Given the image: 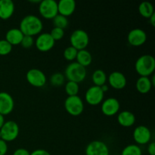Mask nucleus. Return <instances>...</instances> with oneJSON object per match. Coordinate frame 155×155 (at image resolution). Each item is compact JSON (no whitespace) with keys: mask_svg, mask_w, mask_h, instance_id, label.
<instances>
[{"mask_svg":"<svg viewBox=\"0 0 155 155\" xmlns=\"http://www.w3.org/2000/svg\"><path fill=\"white\" fill-rule=\"evenodd\" d=\"M19 29L24 36L33 37L34 36L40 34L43 29V24L39 17L33 15H29L21 20Z\"/></svg>","mask_w":155,"mask_h":155,"instance_id":"nucleus-1","label":"nucleus"},{"mask_svg":"<svg viewBox=\"0 0 155 155\" xmlns=\"http://www.w3.org/2000/svg\"><path fill=\"white\" fill-rule=\"evenodd\" d=\"M135 69L140 77H149L155 71V59L151 54L140 56L135 64Z\"/></svg>","mask_w":155,"mask_h":155,"instance_id":"nucleus-2","label":"nucleus"},{"mask_svg":"<svg viewBox=\"0 0 155 155\" xmlns=\"http://www.w3.org/2000/svg\"><path fill=\"white\" fill-rule=\"evenodd\" d=\"M64 75L68 81L75 82L79 84L86 79V69L77 62H71L67 66Z\"/></svg>","mask_w":155,"mask_h":155,"instance_id":"nucleus-3","label":"nucleus"},{"mask_svg":"<svg viewBox=\"0 0 155 155\" xmlns=\"http://www.w3.org/2000/svg\"><path fill=\"white\" fill-rule=\"evenodd\" d=\"M64 108L71 116H80L84 110V103L78 95L68 96L64 101Z\"/></svg>","mask_w":155,"mask_h":155,"instance_id":"nucleus-4","label":"nucleus"},{"mask_svg":"<svg viewBox=\"0 0 155 155\" xmlns=\"http://www.w3.org/2000/svg\"><path fill=\"white\" fill-rule=\"evenodd\" d=\"M19 133V126L13 120L5 121L2 127L0 129L1 139L6 142L15 141L18 137Z\"/></svg>","mask_w":155,"mask_h":155,"instance_id":"nucleus-5","label":"nucleus"},{"mask_svg":"<svg viewBox=\"0 0 155 155\" xmlns=\"http://www.w3.org/2000/svg\"><path fill=\"white\" fill-rule=\"evenodd\" d=\"M71 46L80 51V50L86 49L89 43V36L87 32L85 30L78 29L71 33L70 37Z\"/></svg>","mask_w":155,"mask_h":155,"instance_id":"nucleus-6","label":"nucleus"},{"mask_svg":"<svg viewBox=\"0 0 155 155\" xmlns=\"http://www.w3.org/2000/svg\"><path fill=\"white\" fill-rule=\"evenodd\" d=\"M39 12L41 16L47 20H52L57 15L58 2L54 0H42L39 5Z\"/></svg>","mask_w":155,"mask_h":155,"instance_id":"nucleus-7","label":"nucleus"},{"mask_svg":"<svg viewBox=\"0 0 155 155\" xmlns=\"http://www.w3.org/2000/svg\"><path fill=\"white\" fill-rule=\"evenodd\" d=\"M27 81L34 87L40 88L45 85L47 78L43 71L37 68H32L29 70L26 74Z\"/></svg>","mask_w":155,"mask_h":155,"instance_id":"nucleus-8","label":"nucleus"},{"mask_svg":"<svg viewBox=\"0 0 155 155\" xmlns=\"http://www.w3.org/2000/svg\"><path fill=\"white\" fill-rule=\"evenodd\" d=\"M104 93L101 87L96 86L89 87L85 93V100L92 106H97L101 104L104 100Z\"/></svg>","mask_w":155,"mask_h":155,"instance_id":"nucleus-9","label":"nucleus"},{"mask_svg":"<svg viewBox=\"0 0 155 155\" xmlns=\"http://www.w3.org/2000/svg\"><path fill=\"white\" fill-rule=\"evenodd\" d=\"M34 43L39 51L46 52L52 49L55 44V41L52 39L49 33H42L38 35Z\"/></svg>","mask_w":155,"mask_h":155,"instance_id":"nucleus-10","label":"nucleus"},{"mask_svg":"<svg viewBox=\"0 0 155 155\" xmlns=\"http://www.w3.org/2000/svg\"><path fill=\"white\" fill-rule=\"evenodd\" d=\"M133 136L136 145H146L151 140V132L146 126H138L133 131Z\"/></svg>","mask_w":155,"mask_h":155,"instance_id":"nucleus-11","label":"nucleus"},{"mask_svg":"<svg viewBox=\"0 0 155 155\" xmlns=\"http://www.w3.org/2000/svg\"><path fill=\"white\" fill-rule=\"evenodd\" d=\"M86 155H110L107 144L102 141L95 140L88 144L85 150Z\"/></svg>","mask_w":155,"mask_h":155,"instance_id":"nucleus-12","label":"nucleus"},{"mask_svg":"<svg viewBox=\"0 0 155 155\" xmlns=\"http://www.w3.org/2000/svg\"><path fill=\"white\" fill-rule=\"evenodd\" d=\"M120 108V101L117 98L110 97L101 102V110L103 114L107 117H112L116 115Z\"/></svg>","mask_w":155,"mask_h":155,"instance_id":"nucleus-13","label":"nucleus"},{"mask_svg":"<svg viewBox=\"0 0 155 155\" xmlns=\"http://www.w3.org/2000/svg\"><path fill=\"white\" fill-rule=\"evenodd\" d=\"M147 40V34L142 29L135 28L132 30L127 36L129 44L133 46L139 47L144 45Z\"/></svg>","mask_w":155,"mask_h":155,"instance_id":"nucleus-14","label":"nucleus"},{"mask_svg":"<svg viewBox=\"0 0 155 155\" xmlns=\"http://www.w3.org/2000/svg\"><path fill=\"white\" fill-rule=\"evenodd\" d=\"M15 107V101L12 95L6 92H0V114L8 115Z\"/></svg>","mask_w":155,"mask_h":155,"instance_id":"nucleus-15","label":"nucleus"},{"mask_svg":"<svg viewBox=\"0 0 155 155\" xmlns=\"http://www.w3.org/2000/svg\"><path fill=\"white\" fill-rule=\"evenodd\" d=\"M108 84L114 89H123L127 86V77L120 71H114L110 73L107 77Z\"/></svg>","mask_w":155,"mask_h":155,"instance_id":"nucleus-16","label":"nucleus"},{"mask_svg":"<svg viewBox=\"0 0 155 155\" xmlns=\"http://www.w3.org/2000/svg\"><path fill=\"white\" fill-rule=\"evenodd\" d=\"M76 2L74 0H60L58 2V11L61 15L68 18L74 14L76 10Z\"/></svg>","mask_w":155,"mask_h":155,"instance_id":"nucleus-17","label":"nucleus"},{"mask_svg":"<svg viewBox=\"0 0 155 155\" xmlns=\"http://www.w3.org/2000/svg\"><path fill=\"white\" fill-rule=\"evenodd\" d=\"M15 6L12 0H0V18L8 20L13 15Z\"/></svg>","mask_w":155,"mask_h":155,"instance_id":"nucleus-18","label":"nucleus"},{"mask_svg":"<svg viewBox=\"0 0 155 155\" xmlns=\"http://www.w3.org/2000/svg\"><path fill=\"white\" fill-rule=\"evenodd\" d=\"M117 122L124 127H133L136 123V116L129 110H124L118 114Z\"/></svg>","mask_w":155,"mask_h":155,"instance_id":"nucleus-19","label":"nucleus"},{"mask_svg":"<svg viewBox=\"0 0 155 155\" xmlns=\"http://www.w3.org/2000/svg\"><path fill=\"white\" fill-rule=\"evenodd\" d=\"M24 34L19 28H12L7 31L5 34V40L13 45H20L22 41Z\"/></svg>","mask_w":155,"mask_h":155,"instance_id":"nucleus-20","label":"nucleus"},{"mask_svg":"<svg viewBox=\"0 0 155 155\" xmlns=\"http://www.w3.org/2000/svg\"><path fill=\"white\" fill-rule=\"evenodd\" d=\"M136 87L139 93L147 94L151 91L153 86L149 77H140L136 81Z\"/></svg>","mask_w":155,"mask_h":155,"instance_id":"nucleus-21","label":"nucleus"},{"mask_svg":"<svg viewBox=\"0 0 155 155\" xmlns=\"http://www.w3.org/2000/svg\"><path fill=\"white\" fill-rule=\"evenodd\" d=\"M77 63L80 64L81 66L86 68L89 66L92 61V56L91 53L86 49L80 50L77 52V58H76Z\"/></svg>","mask_w":155,"mask_h":155,"instance_id":"nucleus-22","label":"nucleus"},{"mask_svg":"<svg viewBox=\"0 0 155 155\" xmlns=\"http://www.w3.org/2000/svg\"><path fill=\"white\" fill-rule=\"evenodd\" d=\"M92 80L94 83V86L101 87L103 85L106 84L107 80V74L104 71L101 69L96 70L93 72L92 75Z\"/></svg>","mask_w":155,"mask_h":155,"instance_id":"nucleus-23","label":"nucleus"},{"mask_svg":"<svg viewBox=\"0 0 155 155\" xmlns=\"http://www.w3.org/2000/svg\"><path fill=\"white\" fill-rule=\"evenodd\" d=\"M139 14L145 18H149L154 13L153 5L149 2H142L139 6Z\"/></svg>","mask_w":155,"mask_h":155,"instance_id":"nucleus-24","label":"nucleus"},{"mask_svg":"<svg viewBox=\"0 0 155 155\" xmlns=\"http://www.w3.org/2000/svg\"><path fill=\"white\" fill-rule=\"evenodd\" d=\"M120 155H142V151L139 145L130 144L122 150Z\"/></svg>","mask_w":155,"mask_h":155,"instance_id":"nucleus-25","label":"nucleus"},{"mask_svg":"<svg viewBox=\"0 0 155 155\" xmlns=\"http://www.w3.org/2000/svg\"><path fill=\"white\" fill-rule=\"evenodd\" d=\"M65 92L68 96H74L77 95L80 91V86L78 83L72 81H68L65 83Z\"/></svg>","mask_w":155,"mask_h":155,"instance_id":"nucleus-26","label":"nucleus"},{"mask_svg":"<svg viewBox=\"0 0 155 155\" xmlns=\"http://www.w3.org/2000/svg\"><path fill=\"white\" fill-rule=\"evenodd\" d=\"M52 22L53 24H54V27H58V28L63 29V30L67 28L68 24H69L68 18L63 16V15H59V14L53 18Z\"/></svg>","mask_w":155,"mask_h":155,"instance_id":"nucleus-27","label":"nucleus"},{"mask_svg":"<svg viewBox=\"0 0 155 155\" xmlns=\"http://www.w3.org/2000/svg\"><path fill=\"white\" fill-rule=\"evenodd\" d=\"M65 77L62 73L57 72L53 74L50 77V83L54 86H62L65 83Z\"/></svg>","mask_w":155,"mask_h":155,"instance_id":"nucleus-28","label":"nucleus"},{"mask_svg":"<svg viewBox=\"0 0 155 155\" xmlns=\"http://www.w3.org/2000/svg\"><path fill=\"white\" fill-rule=\"evenodd\" d=\"M77 52H78V51H77L76 48H74V47L71 46H71H68L67 47L64 49V58L68 61H73L75 60L76 58H77Z\"/></svg>","mask_w":155,"mask_h":155,"instance_id":"nucleus-29","label":"nucleus"},{"mask_svg":"<svg viewBox=\"0 0 155 155\" xmlns=\"http://www.w3.org/2000/svg\"><path fill=\"white\" fill-rule=\"evenodd\" d=\"M12 51V45L5 39H0V55L5 56L10 54Z\"/></svg>","mask_w":155,"mask_h":155,"instance_id":"nucleus-30","label":"nucleus"},{"mask_svg":"<svg viewBox=\"0 0 155 155\" xmlns=\"http://www.w3.org/2000/svg\"><path fill=\"white\" fill-rule=\"evenodd\" d=\"M49 34L51 35V36L54 41L61 40L64 36V30L58 28V27H54V28L51 29Z\"/></svg>","mask_w":155,"mask_h":155,"instance_id":"nucleus-31","label":"nucleus"},{"mask_svg":"<svg viewBox=\"0 0 155 155\" xmlns=\"http://www.w3.org/2000/svg\"><path fill=\"white\" fill-rule=\"evenodd\" d=\"M20 45L25 49H29L34 45V39L32 36H24Z\"/></svg>","mask_w":155,"mask_h":155,"instance_id":"nucleus-32","label":"nucleus"},{"mask_svg":"<svg viewBox=\"0 0 155 155\" xmlns=\"http://www.w3.org/2000/svg\"><path fill=\"white\" fill-rule=\"evenodd\" d=\"M8 145L7 142L0 139V155H5L8 152Z\"/></svg>","mask_w":155,"mask_h":155,"instance_id":"nucleus-33","label":"nucleus"},{"mask_svg":"<svg viewBox=\"0 0 155 155\" xmlns=\"http://www.w3.org/2000/svg\"><path fill=\"white\" fill-rule=\"evenodd\" d=\"M13 155H30V153L29 152L28 150L26 148H18L14 151Z\"/></svg>","mask_w":155,"mask_h":155,"instance_id":"nucleus-34","label":"nucleus"},{"mask_svg":"<svg viewBox=\"0 0 155 155\" xmlns=\"http://www.w3.org/2000/svg\"><path fill=\"white\" fill-rule=\"evenodd\" d=\"M30 155H51L48 151L45 149H36L30 153Z\"/></svg>","mask_w":155,"mask_h":155,"instance_id":"nucleus-35","label":"nucleus"},{"mask_svg":"<svg viewBox=\"0 0 155 155\" xmlns=\"http://www.w3.org/2000/svg\"><path fill=\"white\" fill-rule=\"evenodd\" d=\"M148 152L150 155H155V143L154 142H150L148 145Z\"/></svg>","mask_w":155,"mask_h":155,"instance_id":"nucleus-36","label":"nucleus"},{"mask_svg":"<svg viewBox=\"0 0 155 155\" xmlns=\"http://www.w3.org/2000/svg\"><path fill=\"white\" fill-rule=\"evenodd\" d=\"M148 19H149L150 24L152 25V27H155V12L149 18H148Z\"/></svg>","mask_w":155,"mask_h":155,"instance_id":"nucleus-37","label":"nucleus"},{"mask_svg":"<svg viewBox=\"0 0 155 155\" xmlns=\"http://www.w3.org/2000/svg\"><path fill=\"white\" fill-rule=\"evenodd\" d=\"M101 90H102V92H104V93H105V92H107V91H108L109 86H107V84H104V85H103V86H101Z\"/></svg>","mask_w":155,"mask_h":155,"instance_id":"nucleus-38","label":"nucleus"},{"mask_svg":"<svg viewBox=\"0 0 155 155\" xmlns=\"http://www.w3.org/2000/svg\"><path fill=\"white\" fill-rule=\"evenodd\" d=\"M5 122V117L3 116V115L0 114V129H1L2 127V126L4 125Z\"/></svg>","mask_w":155,"mask_h":155,"instance_id":"nucleus-39","label":"nucleus"},{"mask_svg":"<svg viewBox=\"0 0 155 155\" xmlns=\"http://www.w3.org/2000/svg\"><path fill=\"white\" fill-rule=\"evenodd\" d=\"M151 80V84H152L153 86H154L155 85V76L154 74H152V77H151V79H150Z\"/></svg>","mask_w":155,"mask_h":155,"instance_id":"nucleus-40","label":"nucleus"},{"mask_svg":"<svg viewBox=\"0 0 155 155\" xmlns=\"http://www.w3.org/2000/svg\"><path fill=\"white\" fill-rule=\"evenodd\" d=\"M0 139H1V133H0Z\"/></svg>","mask_w":155,"mask_h":155,"instance_id":"nucleus-41","label":"nucleus"},{"mask_svg":"<svg viewBox=\"0 0 155 155\" xmlns=\"http://www.w3.org/2000/svg\"><path fill=\"white\" fill-rule=\"evenodd\" d=\"M76 155H79V154H76Z\"/></svg>","mask_w":155,"mask_h":155,"instance_id":"nucleus-42","label":"nucleus"}]
</instances>
